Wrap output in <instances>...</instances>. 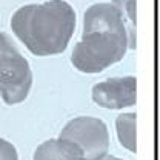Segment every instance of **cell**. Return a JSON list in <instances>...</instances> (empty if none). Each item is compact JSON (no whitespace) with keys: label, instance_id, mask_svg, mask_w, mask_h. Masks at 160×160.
Listing matches in <instances>:
<instances>
[{"label":"cell","instance_id":"1","mask_svg":"<svg viewBox=\"0 0 160 160\" xmlns=\"http://www.w3.org/2000/svg\"><path fill=\"white\" fill-rule=\"evenodd\" d=\"M129 39L134 45L119 5L96 3L85 12L83 36L74 46L71 62L82 72H102L123 59Z\"/></svg>","mask_w":160,"mask_h":160},{"label":"cell","instance_id":"2","mask_svg":"<svg viewBox=\"0 0 160 160\" xmlns=\"http://www.w3.org/2000/svg\"><path fill=\"white\" fill-rule=\"evenodd\" d=\"M11 28L34 56L62 54L76 29V11L65 0H49L42 5L19 8Z\"/></svg>","mask_w":160,"mask_h":160},{"label":"cell","instance_id":"3","mask_svg":"<svg viewBox=\"0 0 160 160\" xmlns=\"http://www.w3.org/2000/svg\"><path fill=\"white\" fill-rule=\"evenodd\" d=\"M32 72L28 60L6 32H0V97L6 105H17L28 97Z\"/></svg>","mask_w":160,"mask_h":160},{"label":"cell","instance_id":"4","mask_svg":"<svg viewBox=\"0 0 160 160\" xmlns=\"http://www.w3.org/2000/svg\"><path fill=\"white\" fill-rule=\"evenodd\" d=\"M62 139L77 145L86 160H100L109 148V132L100 119L82 116L69 120L62 129Z\"/></svg>","mask_w":160,"mask_h":160},{"label":"cell","instance_id":"5","mask_svg":"<svg viewBox=\"0 0 160 160\" xmlns=\"http://www.w3.org/2000/svg\"><path fill=\"white\" fill-rule=\"evenodd\" d=\"M137 80L134 76L112 77L92 88V100L106 109H123L136 105Z\"/></svg>","mask_w":160,"mask_h":160},{"label":"cell","instance_id":"6","mask_svg":"<svg viewBox=\"0 0 160 160\" xmlns=\"http://www.w3.org/2000/svg\"><path fill=\"white\" fill-rule=\"evenodd\" d=\"M34 160H86L77 145L66 139L46 140L36 149Z\"/></svg>","mask_w":160,"mask_h":160},{"label":"cell","instance_id":"7","mask_svg":"<svg viewBox=\"0 0 160 160\" xmlns=\"http://www.w3.org/2000/svg\"><path fill=\"white\" fill-rule=\"evenodd\" d=\"M116 129L120 143L126 149L136 152V112L120 114L116 122Z\"/></svg>","mask_w":160,"mask_h":160},{"label":"cell","instance_id":"8","mask_svg":"<svg viewBox=\"0 0 160 160\" xmlns=\"http://www.w3.org/2000/svg\"><path fill=\"white\" fill-rule=\"evenodd\" d=\"M0 160H19V154L14 145L2 137H0Z\"/></svg>","mask_w":160,"mask_h":160},{"label":"cell","instance_id":"9","mask_svg":"<svg viewBox=\"0 0 160 160\" xmlns=\"http://www.w3.org/2000/svg\"><path fill=\"white\" fill-rule=\"evenodd\" d=\"M100 160H122V159H117V157H114V156H108V154H106V156H103Z\"/></svg>","mask_w":160,"mask_h":160}]
</instances>
